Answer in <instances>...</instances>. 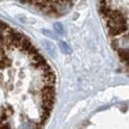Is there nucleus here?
<instances>
[{"label":"nucleus","instance_id":"f257e3e1","mask_svg":"<svg viewBox=\"0 0 129 129\" xmlns=\"http://www.w3.org/2000/svg\"><path fill=\"white\" fill-rule=\"evenodd\" d=\"M108 40L129 72V0H98Z\"/></svg>","mask_w":129,"mask_h":129},{"label":"nucleus","instance_id":"f03ea898","mask_svg":"<svg viewBox=\"0 0 129 129\" xmlns=\"http://www.w3.org/2000/svg\"><path fill=\"white\" fill-rule=\"evenodd\" d=\"M20 1L49 16L63 14L72 7L74 3V0H20Z\"/></svg>","mask_w":129,"mask_h":129}]
</instances>
